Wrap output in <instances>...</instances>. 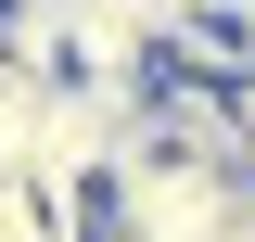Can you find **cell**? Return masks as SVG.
<instances>
[{
	"mask_svg": "<svg viewBox=\"0 0 255 242\" xmlns=\"http://www.w3.org/2000/svg\"><path fill=\"white\" fill-rule=\"evenodd\" d=\"M243 191H255L243 166H204V153H128L102 204H115V242H217Z\"/></svg>",
	"mask_w": 255,
	"mask_h": 242,
	"instance_id": "1",
	"label": "cell"
},
{
	"mask_svg": "<svg viewBox=\"0 0 255 242\" xmlns=\"http://www.w3.org/2000/svg\"><path fill=\"white\" fill-rule=\"evenodd\" d=\"M38 90H51V77H26V64L0 51V179H26V127H38Z\"/></svg>",
	"mask_w": 255,
	"mask_h": 242,
	"instance_id": "2",
	"label": "cell"
},
{
	"mask_svg": "<svg viewBox=\"0 0 255 242\" xmlns=\"http://www.w3.org/2000/svg\"><path fill=\"white\" fill-rule=\"evenodd\" d=\"M0 242H64V217H51V204H38V191H26V179H0Z\"/></svg>",
	"mask_w": 255,
	"mask_h": 242,
	"instance_id": "3",
	"label": "cell"
},
{
	"mask_svg": "<svg viewBox=\"0 0 255 242\" xmlns=\"http://www.w3.org/2000/svg\"><path fill=\"white\" fill-rule=\"evenodd\" d=\"M230 166L255 179V77H230Z\"/></svg>",
	"mask_w": 255,
	"mask_h": 242,
	"instance_id": "4",
	"label": "cell"
},
{
	"mask_svg": "<svg viewBox=\"0 0 255 242\" xmlns=\"http://www.w3.org/2000/svg\"><path fill=\"white\" fill-rule=\"evenodd\" d=\"M217 242H255V191H243V204H230V230H217Z\"/></svg>",
	"mask_w": 255,
	"mask_h": 242,
	"instance_id": "5",
	"label": "cell"
},
{
	"mask_svg": "<svg viewBox=\"0 0 255 242\" xmlns=\"http://www.w3.org/2000/svg\"><path fill=\"white\" fill-rule=\"evenodd\" d=\"M217 13H243V26H255V0H217Z\"/></svg>",
	"mask_w": 255,
	"mask_h": 242,
	"instance_id": "6",
	"label": "cell"
}]
</instances>
